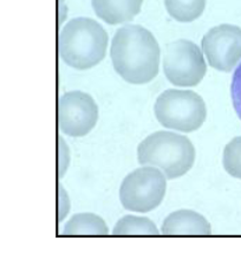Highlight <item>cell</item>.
<instances>
[{"instance_id":"1","label":"cell","mask_w":241,"mask_h":253,"mask_svg":"<svg viewBox=\"0 0 241 253\" xmlns=\"http://www.w3.org/2000/svg\"><path fill=\"white\" fill-rule=\"evenodd\" d=\"M110 57L122 80L130 84H146L158 76L161 50L149 30L129 24L116 31Z\"/></svg>"},{"instance_id":"2","label":"cell","mask_w":241,"mask_h":253,"mask_svg":"<svg viewBox=\"0 0 241 253\" xmlns=\"http://www.w3.org/2000/svg\"><path fill=\"white\" fill-rule=\"evenodd\" d=\"M108 33L90 18H75L59 32V57L76 70H88L99 64L107 55Z\"/></svg>"},{"instance_id":"3","label":"cell","mask_w":241,"mask_h":253,"mask_svg":"<svg viewBox=\"0 0 241 253\" xmlns=\"http://www.w3.org/2000/svg\"><path fill=\"white\" fill-rule=\"evenodd\" d=\"M195 155L191 140L173 131L153 132L137 147L138 164L159 168L169 180L188 173Z\"/></svg>"},{"instance_id":"4","label":"cell","mask_w":241,"mask_h":253,"mask_svg":"<svg viewBox=\"0 0 241 253\" xmlns=\"http://www.w3.org/2000/svg\"><path fill=\"white\" fill-rule=\"evenodd\" d=\"M154 113L164 128L193 132L206 121L207 108L203 98L197 92L169 89L156 99Z\"/></svg>"},{"instance_id":"5","label":"cell","mask_w":241,"mask_h":253,"mask_svg":"<svg viewBox=\"0 0 241 253\" xmlns=\"http://www.w3.org/2000/svg\"><path fill=\"white\" fill-rule=\"evenodd\" d=\"M167 189V176L153 166L128 174L120 188V200L126 211L148 213L161 205Z\"/></svg>"},{"instance_id":"6","label":"cell","mask_w":241,"mask_h":253,"mask_svg":"<svg viewBox=\"0 0 241 253\" xmlns=\"http://www.w3.org/2000/svg\"><path fill=\"white\" fill-rule=\"evenodd\" d=\"M203 51L187 39H179L165 46L163 72L171 84L182 88L198 85L207 72Z\"/></svg>"},{"instance_id":"7","label":"cell","mask_w":241,"mask_h":253,"mask_svg":"<svg viewBox=\"0 0 241 253\" xmlns=\"http://www.w3.org/2000/svg\"><path fill=\"white\" fill-rule=\"evenodd\" d=\"M98 121V107L86 92L70 91L62 95L58 103L60 131L71 137H82L95 128Z\"/></svg>"},{"instance_id":"8","label":"cell","mask_w":241,"mask_h":253,"mask_svg":"<svg viewBox=\"0 0 241 253\" xmlns=\"http://www.w3.org/2000/svg\"><path fill=\"white\" fill-rule=\"evenodd\" d=\"M202 51L213 69L231 72L241 61V29L232 24H221L203 36Z\"/></svg>"},{"instance_id":"9","label":"cell","mask_w":241,"mask_h":253,"mask_svg":"<svg viewBox=\"0 0 241 253\" xmlns=\"http://www.w3.org/2000/svg\"><path fill=\"white\" fill-rule=\"evenodd\" d=\"M164 236H210L212 227L200 213L191 210H180L164 219L161 228Z\"/></svg>"},{"instance_id":"10","label":"cell","mask_w":241,"mask_h":253,"mask_svg":"<svg viewBox=\"0 0 241 253\" xmlns=\"http://www.w3.org/2000/svg\"><path fill=\"white\" fill-rule=\"evenodd\" d=\"M143 0H91L96 16L109 25L131 22L141 12Z\"/></svg>"},{"instance_id":"11","label":"cell","mask_w":241,"mask_h":253,"mask_svg":"<svg viewBox=\"0 0 241 253\" xmlns=\"http://www.w3.org/2000/svg\"><path fill=\"white\" fill-rule=\"evenodd\" d=\"M109 228L101 216L93 213H78L66 222L64 236H107Z\"/></svg>"},{"instance_id":"12","label":"cell","mask_w":241,"mask_h":253,"mask_svg":"<svg viewBox=\"0 0 241 253\" xmlns=\"http://www.w3.org/2000/svg\"><path fill=\"white\" fill-rule=\"evenodd\" d=\"M165 10L179 23H192L203 13L206 0H164Z\"/></svg>"},{"instance_id":"13","label":"cell","mask_w":241,"mask_h":253,"mask_svg":"<svg viewBox=\"0 0 241 253\" xmlns=\"http://www.w3.org/2000/svg\"><path fill=\"white\" fill-rule=\"evenodd\" d=\"M156 225L146 216L125 215L116 222L114 236H159Z\"/></svg>"},{"instance_id":"14","label":"cell","mask_w":241,"mask_h":253,"mask_svg":"<svg viewBox=\"0 0 241 253\" xmlns=\"http://www.w3.org/2000/svg\"><path fill=\"white\" fill-rule=\"evenodd\" d=\"M222 165L231 176L241 180V136L226 144L222 154Z\"/></svg>"},{"instance_id":"15","label":"cell","mask_w":241,"mask_h":253,"mask_svg":"<svg viewBox=\"0 0 241 253\" xmlns=\"http://www.w3.org/2000/svg\"><path fill=\"white\" fill-rule=\"evenodd\" d=\"M231 96L234 110H236L238 117L241 120V63L233 75L231 84Z\"/></svg>"}]
</instances>
